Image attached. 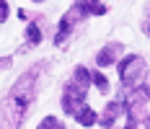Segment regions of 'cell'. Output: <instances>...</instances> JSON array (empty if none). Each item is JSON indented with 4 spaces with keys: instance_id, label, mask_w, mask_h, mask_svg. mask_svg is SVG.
Segmentation results:
<instances>
[{
    "instance_id": "cell-11",
    "label": "cell",
    "mask_w": 150,
    "mask_h": 129,
    "mask_svg": "<svg viewBox=\"0 0 150 129\" xmlns=\"http://www.w3.org/2000/svg\"><path fill=\"white\" fill-rule=\"evenodd\" d=\"M145 129H150V116H145Z\"/></svg>"
},
{
    "instance_id": "cell-6",
    "label": "cell",
    "mask_w": 150,
    "mask_h": 129,
    "mask_svg": "<svg viewBox=\"0 0 150 129\" xmlns=\"http://www.w3.org/2000/svg\"><path fill=\"white\" fill-rule=\"evenodd\" d=\"M26 39H29V44H39V42H42V31H39V26H36V23H31V26H29Z\"/></svg>"
},
{
    "instance_id": "cell-7",
    "label": "cell",
    "mask_w": 150,
    "mask_h": 129,
    "mask_svg": "<svg viewBox=\"0 0 150 129\" xmlns=\"http://www.w3.org/2000/svg\"><path fill=\"white\" fill-rule=\"evenodd\" d=\"M91 80L96 83V88H98L101 93H106V90H109V83H106V78L101 75V72H91Z\"/></svg>"
},
{
    "instance_id": "cell-2",
    "label": "cell",
    "mask_w": 150,
    "mask_h": 129,
    "mask_svg": "<svg viewBox=\"0 0 150 129\" xmlns=\"http://www.w3.org/2000/svg\"><path fill=\"white\" fill-rule=\"evenodd\" d=\"M119 54H122V44L111 42V44H106L104 49L96 54V62H98V65H114V62L119 59Z\"/></svg>"
},
{
    "instance_id": "cell-1",
    "label": "cell",
    "mask_w": 150,
    "mask_h": 129,
    "mask_svg": "<svg viewBox=\"0 0 150 129\" xmlns=\"http://www.w3.org/2000/svg\"><path fill=\"white\" fill-rule=\"evenodd\" d=\"M119 75H122V80H124V85H137V83H142V80L148 78V75H145V59L142 57L122 59Z\"/></svg>"
},
{
    "instance_id": "cell-8",
    "label": "cell",
    "mask_w": 150,
    "mask_h": 129,
    "mask_svg": "<svg viewBox=\"0 0 150 129\" xmlns=\"http://www.w3.org/2000/svg\"><path fill=\"white\" fill-rule=\"evenodd\" d=\"M39 129H65L60 124V121H54V119H52V116H47L44 121H42V124H39Z\"/></svg>"
},
{
    "instance_id": "cell-3",
    "label": "cell",
    "mask_w": 150,
    "mask_h": 129,
    "mask_svg": "<svg viewBox=\"0 0 150 129\" xmlns=\"http://www.w3.org/2000/svg\"><path fill=\"white\" fill-rule=\"evenodd\" d=\"M145 101H148V96H145V90H140V96H132L129 98V119H137V116L145 114Z\"/></svg>"
},
{
    "instance_id": "cell-9",
    "label": "cell",
    "mask_w": 150,
    "mask_h": 129,
    "mask_svg": "<svg viewBox=\"0 0 150 129\" xmlns=\"http://www.w3.org/2000/svg\"><path fill=\"white\" fill-rule=\"evenodd\" d=\"M142 90H145V96H148V98H150V78H148V80H145V85H142Z\"/></svg>"
},
{
    "instance_id": "cell-5",
    "label": "cell",
    "mask_w": 150,
    "mask_h": 129,
    "mask_svg": "<svg viewBox=\"0 0 150 129\" xmlns=\"http://www.w3.org/2000/svg\"><path fill=\"white\" fill-rule=\"evenodd\" d=\"M119 111H122L119 103H109V106H106V111H104V116H101V124H104V127H111V124H114V119L119 116Z\"/></svg>"
},
{
    "instance_id": "cell-4",
    "label": "cell",
    "mask_w": 150,
    "mask_h": 129,
    "mask_svg": "<svg viewBox=\"0 0 150 129\" xmlns=\"http://www.w3.org/2000/svg\"><path fill=\"white\" fill-rule=\"evenodd\" d=\"M75 119H78L83 127H91V124L96 121V111H93V109H88V106H80V109L75 111Z\"/></svg>"
},
{
    "instance_id": "cell-10",
    "label": "cell",
    "mask_w": 150,
    "mask_h": 129,
    "mask_svg": "<svg viewBox=\"0 0 150 129\" xmlns=\"http://www.w3.org/2000/svg\"><path fill=\"white\" fill-rule=\"evenodd\" d=\"M5 13H8V8H5V3H0V21L5 18Z\"/></svg>"
},
{
    "instance_id": "cell-12",
    "label": "cell",
    "mask_w": 150,
    "mask_h": 129,
    "mask_svg": "<svg viewBox=\"0 0 150 129\" xmlns=\"http://www.w3.org/2000/svg\"><path fill=\"white\" fill-rule=\"evenodd\" d=\"M145 31H148V34H150V23H145Z\"/></svg>"
}]
</instances>
